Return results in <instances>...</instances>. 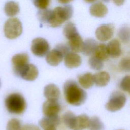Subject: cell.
Instances as JSON below:
<instances>
[{
    "label": "cell",
    "mask_w": 130,
    "mask_h": 130,
    "mask_svg": "<svg viewBox=\"0 0 130 130\" xmlns=\"http://www.w3.org/2000/svg\"><path fill=\"white\" fill-rule=\"evenodd\" d=\"M50 49L48 42L44 38H37L31 42V50L32 53L38 57H43L47 55Z\"/></svg>",
    "instance_id": "cell-7"
},
{
    "label": "cell",
    "mask_w": 130,
    "mask_h": 130,
    "mask_svg": "<svg viewBox=\"0 0 130 130\" xmlns=\"http://www.w3.org/2000/svg\"><path fill=\"white\" fill-rule=\"evenodd\" d=\"M73 14V7L71 5L64 7H57L52 10L49 25L56 27L60 26L66 21L69 20Z\"/></svg>",
    "instance_id": "cell-2"
},
{
    "label": "cell",
    "mask_w": 130,
    "mask_h": 130,
    "mask_svg": "<svg viewBox=\"0 0 130 130\" xmlns=\"http://www.w3.org/2000/svg\"><path fill=\"white\" fill-rule=\"evenodd\" d=\"M55 48L59 50L62 53L64 57L67 54H68L70 52V49L69 46L65 44H58L56 46Z\"/></svg>",
    "instance_id": "cell-34"
},
{
    "label": "cell",
    "mask_w": 130,
    "mask_h": 130,
    "mask_svg": "<svg viewBox=\"0 0 130 130\" xmlns=\"http://www.w3.org/2000/svg\"><path fill=\"white\" fill-rule=\"evenodd\" d=\"M90 14L95 17H104L108 13V8L106 5L99 2L93 4L89 8Z\"/></svg>",
    "instance_id": "cell-14"
},
{
    "label": "cell",
    "mask_w": 130,
    "mask_h": 130,
    "mask_svg": "<svg viewBox=\"0 0 130 130\" xmlns=\"http://www.w3.org/2000/svg\"><path fill=\"white\" fill-rule=\"evenodd\" d=\"M60 122V118L58 115H56L52 117L45 116L39 121V124L44 130H56V126Z\"/></svg>",
    "instance_id": "cell-10"
},
{
    "label": "cell",
    "mask_w": 130,
    "mask_h": 130,
    "mask_svg": "<svg viewBox=\"0 0 130 130\" xmlns=\"http://www.w3.org/2000/svg\"><path fill=\"white\" fill-rule=\"evenodd\" d=\"M87 3H93L94 2V1H95L96 0H84Z\"/></svg>",
    "instance_id": "cell-38"
},
{
    "label": "cell",
    "mask_w": 130,
    "mask_h": 130,
    "mask_svg": "<svg viewBox=\"0 0 130 130\" xmlns=\"http://www.w3.org/2000/svg\"><path fill=\"white\" fill-rule=\"evenodd\" d=\"M63 34L66 38L68 40H69L79 33L75 24L72 22H69L64 25L63 29Z\"/></svg>",
    "instance_id": "cell-24"
},
{
    "label": "cell",
    "mask_w": 130,
    "mask_h": 130,
    "mask_svg": "<svg viewBox=\"0 0 130 130\" xmlns=\"http://www.w3.org/2000/svg\"><path fill=\"white\" fill-rule=\"evenodd\" d=\"M60 110L61 106L57 100H47L43 103L42 106L43 113L46 117L58 115Z\"/></svg>",
    "instance_id": "cell-9"
},
{
    "label": "cell",
    "mask_w": 130,
    "mask_h": 130,
    "mask_svg": "<svg viewBox=\"0 0 130 130\" xmlns=\"http://www.w3.org/2000/svg\"><path fill=\"white\" fill-rule=\"evenodd\" d=\"M60 95L59 88L54 84H49L44 87V95L47 100H58Z\"/></svg>",
    "instance_id": "cell-16"
},
{
    "label": "cell",
    "mask_w": 130,
    "mask_h": 130,
    "mask_svg": "<svg viewBox=\"0 0 130 130\" xmlns=\"http://www.w3.org/2000/svg\"><path fill=\"white\" fill-rule=\"evenodd\" d=\"M113 1L116 6H120L123 4L125 0H113Z\"/></svg>",
    "instance_id": "cell-36"
},
{
    "label": "cell",
    "mask_w": 130,
    "mask_h": 130,
    "mask_svg": "<svg viewBox=\"0 0 130 130\" xmlns=\"http://www.w3.org/2000/svg\"><path fill=\"white\" fill-rule=\"evenodd\" d=\"M93 55L103 61L108 60L110 57L107 45L105 44H99Z\"/></svg>",
    "instance_id": "cell-23"
},
{
    "label": "cell",
    "mask_w": 130,
    "mask_h": 130,
    "mask_svg": "<svg viewBox=\"0 0 130 130\" xmlns=\"http://www.w3.org/2000/svg\"><path fill=\"white\" fill-rule=\"evenodd\" d=\"M34 5L41 10L46 9L49 5L50 0H33Z\"/></svg>",
    "instance_id": "cell-33"
},
{
    "label": "cell",
    "mask_w": 130,
    "mask_h": 130,
    "mask_svg": "<svg viewBox=\"0 0 130 130\" xmlns=\"http://www.w3.org/2000/svg\"><path fill=\"white\" fill-rule=\"evenodd\" d=\"M109 56L113 58L119 57L121 54V44L119 41L115 39L111 40L107 45Z\"/></svg>",
    "instance_id": "cell-17"
},
{
    "label": "cell",
    "mask_w": 130,
    "mask_h": 130,
    "mask_svg": "<svg viewBox=\"0 0 130 130\" xmlns=\"http://www.w3.org/2000/svg\"><path fill=\"white\" fill-rule=\"evenodd\" d=\"M21 121L17 118H12L8 122L6 130H21Z\"/></svg>",
    "instance_id": "cell-30"
},
{
    "label": "cell",
    "mask_w": 130,
    "mask_h": 130,
    "mask_svg": "<svg viewBox=\"0 0 130 130\" xmlns=\"http://www.w3.org/2000/svg\"><path fill=\"white\" fill-rule=\"evenodd\" d=\"M78 81L80 85L85 89L90 88L94 84L93 75L90 73H86L78 76Z\"/></svg>",
    "instance_id": "cell-21"
},
{
    "label": "cell",
    "mask_w": 130,
    "mask_h": 130,
    "mask_svg": "<svg viewBox=\"0 0 130 130\" xmlns=\"http://www.w3.org/2000/svg\"><path fill=\"white\" fill-rule=\"evenodd\" d=\"M5 36L9 39L18 38L22 32V25L17 18H11L7 20L4 27Z\"/></svg>",
    "instance_id": "cell-4"
},
{
    "label": "cell",
    "mask_w": 130,
    "mask_h": 130,
    "mask_svg": "<svg viewBox=\"0 0 130 130\" xmlns=\"http://www.w3.org/2000/svg\"><path fill=\"white\" fill-rule=\"evenodd\" d=\"M118 36L124 43L130 42V27L128 26H122L118 30Z\"/></svg>",
    "instance_id": "cell-25"
},
{
    "label": "cell",
    "mask_w": 130,
    "mask_h": 130,
    "mask_svg": "<svg viewBox=\"0 0 130 130\" xmlns=\"http://www.w3.org/2000/svg\"><path fill=\"white\" fill-rule=\"evenodd\" d=\"M73 0H57V1L62 4H67L68 3H70Z\"/></svg>",
    "instance_id": "cell-37"
},
{
    "label": "cell",
    "mask_w": 130,
    "mask_h": 130,
    "mask_svg": "<svg viewBox=\"0 0 130 130\" xmlns=\"http://www.w3.org/2000/svg\"><path fill=\"white\" fill-rule=\"evenodd\" d=\"M1 85H2V83H1V79H0V88H1Z\"/></svg>",
    "instance_id": "cell-40"
},
{
    "label": "cell",
    "mask_w": 130,
    "mask_h": 130,
    "mask_svg": "<svg viewBox=\"0 0 130 130\" xmlns=\"http://www.w3.org/2000/svg\"><path fill=\"white\" fill-rule=\"evenodd\" d=\"M38 75L39 71L36 66L28 63L23 70L20 77L26 81H32L37 78Z\"/></svg>",
    "instance_id": "cell-11"
},
{
    "label": "cell",
    "mask_w": 130,
    "mask_h": 130,
    "mask_svg": "<svg viewBox=\"0 0 130 130\" xmlns=\"http://www.w3.org/2000/svg\"><path fill=\"white\" fill-rule=\"evenodd\" d=\"M88 63L92 69L96 71L102 70L104 67L103 61L94 55L91 56L89 58Z\"/></svg>",
    "instance_id": "cell-28"
},
{
    "label": "cell",
    "mask_w": 130,
    "mask_h": 130,
    "mask_svg": "<svg viewBox=\"0 0 130 130\" xmlns=\"http://www.w3.org/2000/svg\"><path fill=\"white\" fill-rule=\"evenodd\" d=\"M114 31V27L112 24H103L96 28L95 35L98 40L102 42H105L112 37Z\"/></svg>",
    "instance_id": "cell-8"
},
{
    "label": "cell",
    "mask_w": 130,
    "mask_h": 130,
    "mask_svg": "<svg viewBox=\"0 0 130 130\" xmlns=\"http://www.w3.org/2000/svg\"><path fill=\"white\" fill-rule=\"evenodd\" d=\"M52 10L49 9H43L41 10L38 13V17L39 20L44 24H49Z\"/></svg>",
    "instance_id": "cell-27"
},
{
    "label": "cell",
    "mask_w": 130,
    "mask_h": 130,
    "mask_svg": "<svg viewBox=\"0 0 130 130\" xmlns=\"http://www.w3.org/2000/svg\"><path fill=\"white\" fill-rule=\"evenodd\" d=\"M5 104L7 110L12 114H22L26 108V103L24 98L19 93L9 94L5 99Z\"/></svg>",
    "instance_id": "cell-3"
},
{
    "label": "cell",
    "mask_w": 130,
    "mask_h": 130,
    "mask_svg": "<svg viewBox=\"0 0 130 130\" xmlns=\"http://www.w3.org/2000/svg\"><path fill=\"white\" fill-rule=\"evenodd\" d=\"M64 62L66 67L73 69L79 67L82 63L81 56L74 52H69L64 57Z\"/></svg>",
    "instance_id": "cell-12"
},
{
    "label": "cell",
    "mask_w": 130,
    "mask_h": 130,
    "mask_svg": "<svg viewBox=\"0 0 130 130\" xmlns=\"http://www.w3.org/2000/svg\"><path fill=\"white\" fill-rule=\"evenodd\" d=\"M118 130H122V129H118Z\"/></svg>",
    "instance_id": "cell-41"
},
{
    "label": "cell",
    "mask_w": 130,
    "mask_h": 130,
    "mask_svg": "<svg viewBox=\"0 0 130 130\" xmlns=\"http://www.w3.org/2000/svg\"><path fill=\"white\" fill-rule=\"evenodd\" d=\"M68 40V46L72 51L76 53L82 52L84 42L79 34L73 37Z\"/></svg>",
    "instance_id": "cell-18"
},
{
    "label": "cell",
    "mask_w": 130,
    "mask_h": 130,
    "mask_svg": "<svg viewBox=\"0 0 130 130\" xmlns=\"http://www.w3.org/2000/svg\"><path fill=\"white\" fill-rule=\"evenodd\" d=\"M28 62L29 56L26 53H21L14 55L12 58V63L15 75L20 77L23 70Z\"/></svg>",
    "instance_id": "cell-6"
},
{
    "label": "cell",
    "mask_w": 130,
    "mask_h": 130,
    "mask_svg": "<svg viewBox=\"0 0 130 130\" xmlns=\"http://www.w3.org/2000/svg\"><path fill=\"white\" fill-rule=\"evenodd\" d=\"M64 57L62 53L57 49L55 48L48 52L46 56L47 62L51 66H58Z\"/></svg>",
    "instance_id": "cell-13"
},
{
    "label": "cell",
    "mask_w": 130,
    "mask_h": 130,
    "mask_svg": "<svg viewBox=\"0 0 130 130\" xmlns=\"http://www.w3.org/2000/svg\"><path fill=\"white\" fill-rule=\"evenodd\" d=\"M119 67L121 71L125 72H130V57L122 58L119 61Z\"/></svg>",
    "instance_id": "cell-31"
},
{
    "label": "cell",
    "mask_w": 130,
    "mask_h": 130,
    "mask_svg": "<svg viewBox=\"0 0 130 130\" xmlns=\"http://www.w3.org/2000/svg\"><path fill=\"white\" fill-rule=\"evenodd\" d=\"M93 79L94 82L97 86L104 87L108 84L110 76L107 72L100 71L93 75Z\"/></svg>",
    "instance_id": "cell-19"
},
{
    "label": "cell",
    "mask_w": 130,
    "mask_h": 130,
    "mask_svg": "<svg viewBox=\"0 0 130 130\" xmlns=\"http://www.w3.org/2000/svg\"><path fill=\"white\" fill-rule=\"evenodd\" d=\"M89 122L90 118L87 115L85 114H83L77 116H76L72 129L83 130L88 128Z\"/></svg>",
    "instance_id": "cell-15"
},
{
    "label": "cell",
    "mask_w": 130,
    "mask_h": 130,
    "mask_svg": "<svg viewBox=\"0 0 130 130\" xmlns=\"http://www.w3.org/2000/svg\"><path fill=\"white\" fill-rule=\"evenodd\" d=\"M5 12L9 17H13L16 15L20 11L19 5L13 1L7 2L5 5Z\"/></svg>",
    "instance_id": "cell-22"
},
{
    "label": "cell",
    "mask_w": 130,
    "mask_h": 130,
    "mask_svg": "<svg viewBox=\"0 0 130 130\" xmlns=\"http://www.w3.org/2000/svg\"><path fill=\"white\" fill-rule=\"evenodd\" d=\"M75 117L76 116L73 112L68 111L64 113L62 115V120L64 124L67 127L70 129H72Z\"/></svg>",
    "instance_id": "cell-29"
},
{
    "label": "cell",
    "mask_w": 130,
    "mask_h": 130,
    "mask_svg": "<svg viewBox=\"0 0 130 130\" xmlns=\"http://www.w3.org/2000/svg\"><path fill=\"white\" fill-rule=\"evenodd\" d=\"M89 130H104L105 126L100 119L97 116H93L90 118Z\"/></svg>",
    "instance_id": "cell-26"
},
{
    "label": "cell",
    "mask_w": 130,
    "mask_h": 130,
    "mask_svg": "<svg viewBox=\"0 0 130 130\" xmlns=\"http://www.w3.org/2000/svg\"><path fill=\"white\" fill-rule=\"evenodd\" d=\"M96 41L92 39H88L83 43L82 52L86 56H92L94 54L98 46Z\"/></svg>",
    "instance_id": "cell-20"
},
{
    "label": "cell",
    "mask_w": 130,
    "mask_h": 130,
    "mask_svg": "<svg viewBox=\"0 0 130 130\" xmlns=\"http://www.w3.org/2000/svg\"><path fill=\"white\" fill-rule=\"evenodd\" d=\"M21 130H41L37 125L32 124H27L22 126Z\"/></svg>",
    "instance_id": "cell-35"
},
{
    "label": "cell",
    "mask_w": 130,
    "mask_h": 130,
    "mask_svg": "<svg viewBox=\"0 0 130 130\" xmlns=\"http://www.w3.org/2000/svg\"><path fill=\"white\" fill-rule=\"evenodd\" d=\"M102 1L105 2H109L110 0H102Z\"/></svg>",
    "instance_id": "cell-39"
},
{
    "label": "cell",
    "mask_w": 130,
    "mask_h": 130,
    "mask_svg": "<svg viewBox=\"0 0 130 130\" xmlns=\"http://www.w3.org/2000/svg\"><path fill=\"white\" fill-rule=\"evenodd\" d=\"M63 88L64 98L69 104L78 106L85 102L87 93L75 81H67L63 85Z\"/></svg>",
    "instance_id": "cell-1"
},
{
    "label": "cell",
    "mask_w": 130,
    "mask_h": 130,
    "mask_svg": "<svg viewBox=\"0 0 130 130\" xmlns=\"http://www.w3.org/2000/svg\"><path fill=\"white\" fill-rule=\"evenodd\" d=\"M125 95L120 91H114L112 93L105 107L110 112H116L120 110L124 106L126 103Z\"/></svg>",
    "instance_id": "cell-5"
},
{
    "label": "cell",
    "mask_w": 130,
    "mask_h": 130,
    "mask_svg": "<svg viewBox=\"0 0 130 130\" xmlns=\"http://www.w3.org/2000/svg\"><path fill=\"white\" fill-rule=\"evenodd\" d=\"M120 87L123 91L130 94V75H127L122 78Z\"/></svg>",
    "instance_id": "cell-32"
}]
</instances>
